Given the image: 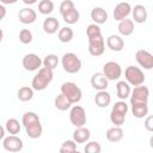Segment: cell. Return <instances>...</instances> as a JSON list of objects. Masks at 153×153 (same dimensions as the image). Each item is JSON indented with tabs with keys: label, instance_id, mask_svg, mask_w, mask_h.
Instances as JSON below:
<instances>
[{
	"label": "cell",
	"instance_id": "cell-1",
	"mask_svg": "<svg viewBox=\"0 0 153 153\" xmlns=\"http://www.w3.org/2000/svg\"><path fill=\"white\" fill-rule=\"evenodd\" d=\"M53 76H54V73L51 69L49 68H39L38 69V73L32 78V81H31V86L35 91H43L48 87V85L53 80Z\"/></svg>",
	"mask_w": 153,
	"mask_h": 153
},
{
	"label": "cell",
	"instance_id": "cell-2",
	"mask_svg": "<svg viewBox=\"0 0 153 153\" xmlns=\"http://www.w3.org/2000/svg\"><path fill=\"white\" fill-rule=\"evenodd\" d=\"M61 93L72 104L79 103L81 100V96H82V92H81L80 87L76 86V84L72 82V81H67V82H63L61 85Z\"/></svg>",
	"mask_w": 153,
	"mask_h": 153
},
{
	"label": "cell",
	"instance_id": "cell-3",
	"mask_svg": "<svg viewBox=\"0 0 153 153\" xmlns=\"http://www.w3.org/2000/svg\"><path fill=\"white\" fill-rule=\"evenodd\" d=\"M62 67L65 72L69 74H75L81 69V60L74 53H66L61 59Z\"/></svg>",
	"mask_w": 153,
	"mask_h": 153
},
{
	"label": "cell",
	"instance_id": "cell-4",
	"mask_svg": "<svg viewBox=\"0 0 153 153\" xmlns=\"http://www.w3.org/2000/svg\"><path fill=\"white\" fill-rule=\"evenodd\" d=\"M124 78L126 81L130 85V86H139V85H143L145 82V74L143 72L135 66H128L124 71Z\"/></svg>",
	"mask_w": 153,
	"mask_h": 153
},
{
	"label": "cell",
	"instance_id": "cell-5",
	"mask_svg": "<svg viewBox=\"0 0 153 153\" xmlns=\"http://www.w3.org/2000/svg\"><path fill=\"white\" fill-rule=\"evenodd\" d=\"M69 121L71 123L76 127H82L86 124V111L80 105H74L71 108L69 111Z\"/></svg>",
	"mask_w": 153,
	"mask_h": 153
},
{
	"label": "cell",
	"instance_id": "cell-6",
	"mask_svg": "<svg viewBox=\"0 0 153 153\" xmlns=\"http://www.w3.org/2000/svg\"><path fill=\"white\" fill-rule=\"evenodd\" d=\"M104 50H105V41L102 35L88 38V53L92 56L98 57L103 55Z\"/></svg>",
	"mask_w": 153,
	"mask_h": 153
},
{
	"label": "cell",
	"instance_id": "cell-7",
	"mask_svg": "<svg viewBox=\"0 0 153 153\" xmlns=\"http://www.w3.org/2000/svg\"><path fill=\"white\" fill-rule=\"evenodd\" d=\"M108 80H118L122 75V68L121 66L115 62V61H109L103 66V72H102Z\"/></svg>",
	"mask_w": 153,
	"mask_h": 153
},
{
	"label": "cell",
	"instance_id": "cell-8",
	"mask_svg": "<svg viewBox=\"0 0 153 153\" xmlns=\"http://www.w3.org/2000/svg\"><path fill=\"white\" fill-rule=\"evenodd\" d=\"M130 104L135 103H148L149 97V90L147 86H135L133 91H130Z\"/></svg>",
	"mask_w": 153,
	"mask_h": 153
},
{
	"label": "cell",
	"instance_id": "cell-9",
	"mask_svg": "<svg viewBox=\"0 0 153 153\" xmlns=\"http://www.w3.org/2000/svg\"><path fill=\"white\" fill-rule=\"evenodd\" d=\"M4 148L7 152H20L24 147V143L22 141L20 137H18L17 135H8L6 137H4V142H2Z\"/></svg>",
	"mask_w": 153,
	"mask_h": 153
},
{
	"label": "cell",
	"instance_id": "cell-10",
	"mask_svg": "<svg viewBox=\"0 0 153 153\" xmlns=\"http://www.w3.org/2000/svg\"><path fill=\"white\" fill-rule=\"evenodd\" d=\"M41 66H42V60L37 54L30 53L23 57V67L25 71L33 72V71L39 69Z\"/></svg>",
	"mask_w": 153,
	"mask_h": 153
},
{
	"label": "cell",
	"instance_id": "cell-11",
	"mask_svg": "<svg viewBox=\"0 0 153 153\" xmlns=\"http://www.w3.org/2000/svg\"><path fill=\"white\" fill-rule=\"evenodd\" d=\"M135 60L136 62L145 69H152L153 68V55L145 49H140L135 53Z\"/></svg>",
	"mask_w": 153,
	"mask_h": 153
},
{
	"label": "cell",
	"instance_id": "cell-12",
	"mask_svg": "<svg viewBox=\"0 0 153 153\" xmlns=\"http://www.w3.org/2000/svg\"><path fill=\"white\" fill-rule=\"evenodd\" d=\"M131 13V6L129 2H118L114 8V19L120 22L122 19L128 18V16Z\"/></svg>",
	"mask_w": 153,
	"mask_h": 153
},
{
	"label": "cell",
	"instance_id": "cell-13",
	"mask_svg": "<svg viewBox=\"0 0 153 153\" xmlns=\"http://www.w3.org/2000/svg\"><path fill=\"white\" fill-rule=\"evenodd\" d=\"M18 18H19V22L23 24H32L37 19V13L35 12V10L30 7H25L19 11Z\"/></svg>",
	"mask_w": 153,
	"mask_h": 153
},
{
	"label": "cell",
	"instance_id": "cell-14",
	"mask_svg": "<svg viewBox=\"0 0 153 153\" xmlns=\"http://www.w3.org/2000/svg\"><path fill=\"white\" fill-rule=\"evenodd\" d=\"M108 79L105 78V75L102 72H97L91 76V85L94 90L97 91H102V90H106L108 87Z\"/></svg>",
	"mask_w": 153,
	"mask_h": 153
},
{
	"label": "cell",
	"instance_id": "cell-15",
	"mask_svg": "<svg viewBox=\"0 0 153 153\" xmlns=\"http://www.w3.org/2000/svg\"><path fill=\"white\" fill-rule=\"evenodd\" d=\"M90 137H91V131L84 126L76 127L75 130L73 131V140L75 143H85L90 140Z\"/></svg>",
	"mask_w": 153,
	"mask_h": 153
},
{
	"label": "cell",
	"instance_id": "cell-16",
	"mask_svg": "<svg viewBox=\"0 0 153 153\" xmlns=\"http://www.w3.org/2000/svg\"><path fill=\"white\" fill-rule=\"evenodd\" d=\"M131 14H133L134 22H136L139 24L145 23L147 20V17H148L147 10L143 5H135L134 8H131Z\"/></svg>",
	"mask_w": 153,
	"mask_h": 153
},
{
	"label": "cell",
	"instance_id": "cell-17",
	"mask_svg": "<svg viewBox=\"0 0 153 153\" xmlns=\"http://www.w3.org/2000/svg\"><path fill=\"white\" fill-rule=\"evenodd\" d=\"M106 45L112 51H121L124 48V41L118 35H110L106 38Z\"/></svg>",
	"mask_w": 153,
	"mask_h": 153
},
{
	"label": "cell",
	"instance_id": "cell-18",
	"mask_svg": "<svg viewBox=\"0 0 153 153\" xmlns=\"http://www.w3.org/2000/svg\"><path fill=\"white\" fill-rule=\"evenodd\" d=\"M123 129L121 128V126H115V127H111L106 130V140L110 141V142H118L123 139Z\"/></svg>",
	"mask_w": 153,
	"mask_h": 153
},
{
	"label": "cell",
	"instance_id": "cell-19",
	"mask_svg": "<svg viewBox=\"0 0 153 153\" xmlns=\"http://www.w3.org/2000/svg\"><path fill=\"white\" fill-rule=\"evenodd\" d=\"M91 19L98 25L104 24L108 20V12L103 7H94L91 11Z\"/></svg>",
	"mask_w": 153,
	"mask_h": 153
},
{
	"label": "cell",
	"instance_id": "cell-20",
	"mask_svg": "<svg viewBox=\"0 0 153 153\" xmlns=\"http://www.w3.org/2000/svg\"><path fill=\"white\" fill-rule=\"evenodd\" d=\"M118 32L122 35V36H130L133 32H134V22L131 19H122L118 22Z\"/></svg>",
	"mask_w": 153,
	"mask_h": 153
},
{
	"label": "cell",
	"instance_id": "cell-21",
	"mask_svg": "<svg viewBox=\"0 0 153 153\" xmlns=\"http://www.w3.org/2000/svg\"><path fill=\"white\" fill-rule=\"evenodd\" d=\"M94 103L99 108H106L111 103V96H110V93L108 91H105V90L98 91L97 94L94 96Z\"/></svg>",
	"mask_w": 153,
	"mask_h": 153
},
{
	"label": "cell",
	"instance_id": "cell-22",
	"mask_svg": "<svg viewBox=\"0 0 153 153\" xmlns=\"http://www.w3.org/2000/svg\"><path fill=\"white\" fill-rule=\"evenodd\" d=\"M59 27H60V23L55 17H48L43 22V30L45 33L53 35V33L57 32Z\"/></svg>",
	"mask_w": 153,
	"mask_h": 153
},
{
	"label": "cell",
	"instance_id": "cell-23",
	"mask_svg": "<svg viewBox=\"0 0 153 153\" xmlns=\"http://www.w3.org/2000/svg\"><path fill=\"white\" fill-rule=\"evenodd\" d=\"M130 85L127 81H118L116 84V93L121 100H126L130 96Z\"/></svg>",
	"mask_w": 153,
	"mask_h": 153
},
{
	"label": "cell",
	"instance_id": "cell-24",
	"mask_svg": "<svg viewBox=\"0 0 153 153\" xmlns=\"http://www.w3.org/2000/svg\"><path fill=\"white\" fill-rule=\"evenodd\" d=\"M25 130H26V135L30 137V139H38L41 135H42V131H43V128H42V124H41V121L38 122H35V123H31L26 127H24Z\"/></svg>",
	"mask_w": 153,
	"mask_h": 153
},
{
	"label": "cell",
	"instance_id": "cell-25",
	"mask_svg": "<svg viewBox=\"0 0 153 153\" xmlns=\"http://www.w3.org/2000/svg\"><path fill=\"white\" fill-rule=\"evenodd\" d=\"M130 105H131V112H133L134 117L143 118L147 116V114H148L147 103H135V104H130Z\"/></svg>",
	"mask_w": 153,
	"mask_h": 153
},
{
	"label": "cell",
	"instance_id": "cell-26",
	"mask_svg": "<svg viewBox=\"0 0 153 153\" xmlns=\"http://www.w3.org/2000/svg\"><path fill=\"white\" fill-rule=\"evenodd\" d=\"M22 126L17 118H8L5 123V130L11 135H17L20 133Z\"/></svg>",
	"mask_w": 153,
	"mask_h": 153
},
{
	"label": "cell",
	"instance_id": "cell-27",
	"mask_svg": "<svg viewBox=\"0 0 153 153\" xmlns=\"http://www.w3.org/2000/svg\"><path fill=\"white\" fill-rule=\"evenodd\" d=\"M17 97L20 102H29L33 98V88L29 86H23L18 90Z\"/></svg>",
	"mask_w": 153,
	"mask_h": 153
},
{
	"label": "cell",
	"instance_id": "cell-28",
	"mask_svg": "<svg viewBox=\"0 0 153 153\" xmlns=\"http://www.w3.org/2000/svg\"><path fill=\"white\" fill-rule=\"evenodd\" d=\"M54 105H55V108H56L57 110H60V111H66V110L71 109L72 103H71V102H69L62 93H60V94L55 98V100H54Z\"/></svg>",
	"mask_w": 153,
	"mask_h": 153
},
{
	"label": "cell",
	"instance_id": "cell-29",
	"mask_svg": "<svg viewBox=\"0 0 153 153\" xmlns=\"http://www.w3.org/2000/svg\"><path fill=\"white\" fill-rule=\"evenodd\" d=\"M62 18H63V22L72 25V24H75L78 23L79 18H80V13L79 11L74 7V8H71L69 11H67L65 14H62Z\"/></svg>",
	"mask_w": 153,
	"mask_h": 153
},
{
	"label": "cell",
	"instance_id": "cell-30",
	"mask_svg": "<svg viewBox=\"0 0 153 153\" xmlns=\"http://www.w3.org/2000/svg\"><path fill=\"white\" fill-rule=\"evenodd\" d=\"M73 36H74V32H73V30H72L71 27H68V26L61 27V29L59 30V33H57V37H59L60 42H62V43H68V42H71L72 38H73Z\"/></svg>",
	"mask_w": 153,
	"mask_h": 153
},
{
	"label": "cell",
	"instance_id": "cell-31",
	"mask_svg": "<svg viewBox=\"0 0 153 153\" xmlns=\"http://www.w3.org/2000/svg\"><path fill=\"white\" fill-rule=\"evenodd\" d=\"M42 65L45 68H49L51 71H54L57 65H59V57L55 54H48L43 60H42Z\"/></svg>",
	"mask_w": 153,
	"mask_h": 153
},
{
	"label": "cell",
	"instance_id": "cell-32",
	"mask_svg": "<svg viewBox=\"0 0 153 153\" xmlns=\"http://www.w3.org/2000/svg\"><path fill=\"white\" fill-rule=\"evenodd\" d=\"M54 11V2L51 0H42L38 4V12L41 14H50Z\"/></svg>",
	"mask_w": 153,
	"mask_h": 153
},
{
	"label": "cell",
	"instance_id": "cell-33",
	"mask_svg": "<svg viewBox=\"0 0 153 153\" xmlns=\"http://www.w3.org/2000/svg\"><path fill=\"white\" fill-rule=\"evenodd\" d=\"M39 121V117L36 112H32V111H26L24 115H23V118H22V123L24 127L31 124V123H35V122H38Z\"/></svg>",
	"mask_w": 153,
	"mask_h": 153
},
{
	"label": "cell",
	"instance_id": "cell-34",
	"mask_svg": "<svg viewBox=\"0 0 153 153\" xmlns=\"http://www.w3.org/2000/svg\"><path fill=\"white\" fill-rule=\"evenodd\" d=\"M110 121L115 126H122L124 123V121H126V115L111 110V112H110Z\"/></svg>",
	"mask_w": 153,
	"mask_h": 153
},
{
	"label": "cell",
	"instance_id": "cell-35",
	"mask_svg": "<svg viewBox=\"0 0 153 153\" xmlns=\"http://www.w3.org/2000/svg\"><path fill=\"white\" fill-rule=\"evenodd\" d=\"M60 152L61 153H73V152H76V143L74 142V140H67L60 147Z\"/></svg>",
	"mask_w": 153,
	"mask_h": 153
},
{
	"label": "cell",
	"instance_id": "cell-36",
	"mask_svg": "<svg viewBox=\"0 0 153 153\" xmlns=\"http://www.w3.org/2000/svg\"><path fill=\"white\" fill-rule=\"evenodd\" d=\"M100 151H102V147H100L99 142H97V141H90L84 147L85 153H100Z\"/></svg>",
	"mask_w": 153,
	"mask_h": 153
},
{
	"label": "cell",
	"instance_id": "cell-37",
	"mask_svg": "<svg viewBox=\"0 0 153 153\" xmlns=\"http://www.w3.org/2000/svg\"><path fill=\"white\" fill-rule=\"evenodd\" d=\"M19 41L23 44H29L32 42V33L29 29H22L19 32Z\"/></svg>",
	"mask_w": 153,
	"mask_h": 153
},
{
	"label": "cell",
	"instance_id": "cell-38",
	"mask_svg": "<svg viewBox=\"0 0 153 153\" xmlns=\"http://www.w3.org/2000/svg\"><path fill=\"white\" fill-rule=\"evenodd\" d=\"M86 35H87V38H91V37H94V36H98V35H102V31H100V27L98 24L93 23V24H90L86 29Z\"/></svg>",
	"mask_w": 153,
	"mask_h": 153
},
{
	"label": "cell",
	"instance_id": "cell-39",
	"mask_svg": "<svg viewBox=\"0 0 153 153\" xmlns=\"http://www.w3.org/2000/svg\"><path fill=\"white\" fill-rule=\"evenodd\" d=\"M111 110L117 111V112L123 114V115H127V112H128V104L124 100H118V102H116L112 105V109Z\"/></svg>",
	"mask_w": 153,
	"mask_h": 153
},
{
	"label": "cell",
	"instance_id": "cell-40",
	"mask_svg": "<svg viewBox=\"0 0 153 153\" xmlns=\"http://www.w3.org/2000/svg\"><path fill=\"white\" fill-rule=\"evenodd\" d=\"M71 8H74V2L72 0H63L61 2V5H60V13H61V16L65 14Z\"/></svg>",
	"mask_w": 153,
	"mask_h": 153
},
{
	"label": "cell",
	"instance_id": "cell-41",
	"mask_svg": "<svg viewBox=\"0 0 153 153\" xmlns=\"http://www.w3.org/2000/svg\"><path fill=\"white\" fill-rule=\"evenodd\" d=\"M145 127L148 131H152L153 130V117L152 116H148L145 121Z\"/></svg>",
	"mask_w": 153,
	"mask_h": 153
},
{
	"label": "cell",
	"instance_id": "cell-42",
	"mask_svg": "<svg viewBox=\"0 0 153 153\" xmlns=\"http://www.w3.org/2000/svg\"><path fill=\"white\" fill-rule=\"evenodd\" d=\"M5 16H6V7H5V5L0 4V22L5 18Z\"/></svg>",
	"mask_w": 153,
	"mask_h": 153
},
{
	"label": "cell",
	"instance_id": "cell-43",
	"mask_svg": "<svg viewBox=\"0 0 153 153\" xmlns=\"http://www.w3.org/2000/svg\"><path fill=\"white\" fill-rule=\"evenodd\" d=\"M18 0H0V4L2 5H12V4H16Z\"/></svg>",
	"mask_w": 153,
	"mask_h": 153
},
{
	"label": "cell",
	"instance_id": "cell-44",
	"mask_svg": "<svg viewBox=\"0 0 153 153\" xmlns=\"http://www.w3.org/2000/svg\"><path fill=\"white\" fill-rule=\"evenodd\" d=\"M5 131H6V130H5V128L0 124V140H2V139L5 137Z\"/></svg>",
	"mask_w": 153,
	"mask_h": 153
},
{
	"label": "cell",
	"instance_id": "cell-45",
	"mask_svg": "<svg viewBox=\"0 0 153 153\" xmlns=\"http://www.w3.org/2000/svg\"><path fill=\"white\" fill-rule=\"evenodd\" d=\"M23 2H24L25 5H33V4L37 2V0H23Z\"/></svg>",
	"mask_w": 153,
	"mask_h": 153
},
{
	"label": "cell",
	"instance_id": "cell-46",
	"mask_svg": "<svg viewBox=\"0 0 153 153\" xmlns=\"http://www.w3.org/2000/svg\"><path fill=\"white\" fill-rule=\"evenodd\" d=\"M2 38H4V32H2V30L0 29V43H1V41H2Z\"/></svg>",
	"mask_w": 153,
	"mask_h": 153
}]
</instances>
